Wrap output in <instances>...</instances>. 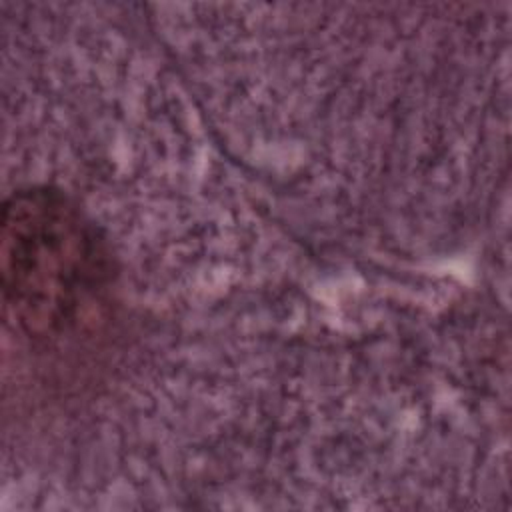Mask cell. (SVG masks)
Here are the masks:
<instances>
[{
	"mask_svg": "<svg viewBox=\"0 0 512 512\" xmlns=\"http://www.w3.org/2000/svg\"><path fill=\"white\" fill-rule=\"evenodd\" d=\"M0 270L6 318L28 336H60L102 306L114 258L104 236L62 190H14L2 208Z\"/></svg>",
	"mask_w": 512,
	"mask_h": 512,
	"instance_id": "obj_1",
	"label": "cell"
}]
</instances>
